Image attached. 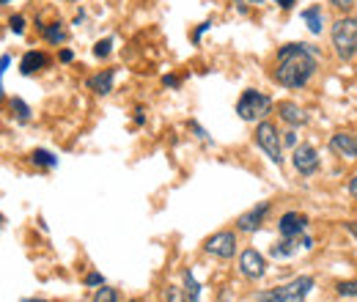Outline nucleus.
I'll return each mask as SVG.
<instances>
[{
  "mask_svg": "<svg viewBox=\"0 0 357 302\" xmlns=\"http://www.w3.org/2000/svg\"><path fill=\"white\" fill-rule=\"evenodd\" d=\"M347 228H349V231H352V234L357 236V222H347Z\"/></svg>",
  "mask_w": 357,
  "mask_h": 302,
  "instance_id": "obj_32",
  "label": "nucleus"
},
{
  "mask_svg": "<svg viewBox=\"0 0 357 302\" xmlns=\"http://www.w3.org/2000/svg\"><path fill=\"white\" fill-rule=\"evenodd\" d=\"M110 47H113V42H110V39L96 42V47H93V55H96V58H107V55H110Z\"/></svg>",
  "mask_w": 357,
  "mask_h": 302,
  "instance_id": "obj_23",
  "label": "nucleus"
},
{
  "mask_svg": "<svg viewBox=\"0 0 357 302\" xmlns=\"http://www.w3.org/2000/svg\"><path fill=\"white\" fill-rule=\"evenodd\" d=\"M335 8H344V11H349L352 6H355V0H330Z\"/></svg>",
  "mask_w": 357,
  "mask_h": 302,
  "instance_id": "obj_25",
  "label": "nucleus"
},
{
  "mask_svg": "<svg viewBox=\"0 0 357 302\" xmlns=\"http://www.w3.org/2000/svg\"><path fill=\"white\" fill-rule=\"evenodd\" d=\"M168 300H171V302H181V297H178V292L174 289V286H168Z\"/></svg>",
  "mask_w": 357,
  "mask_h": 302,
  "instance_id": "obj_27",
  "label": "nucleus"
},
{
  "mask_svg": "<svg viewBox=\"0 0 357 302\" xmlns=\"http://www.w3.org/2000/svg\"><path fill=\"white\" fill-rule=\"evenodd\" d=\"M184 283H187V294H190V300L201 302V289H198V283H195L192 272H184Z\"/></svg>",
  "mask_w": 357,
  "mask_h": 302,
  "instance_id": "obj_18",
  "label": "nucleus"
},
{
  "mask_svg": "<svg viewBox=\"0 0 357 302\" xmlns=\"http://www.w3.org/2000/svg\"><path fill=\"white\" fill-rule=\"evenodd\" d=\"M45 36H47V42L50 44H58V42H63L66 39V33H63V28L55 22V25H50V28H45Z\"/></svg>",
  "mask_w": 357,
  "mask_h": 302,
  "instance_id": "obj_19",
  "label": "nucleus"
},
{
  "mask_svg": "<svg viewBox=\"0 0 357 302\" xmlns=\"http://www.w3.org/2000/svg\"><path fill=\"white\" fill-rule=\"evenodd\" d=\"M275 3H278V6H280V8H291V6H294V3H297V0H275Z\"/></svg>",
  "mask_w": 357,
  "mask_h": 302,
  "instance_id": "obj_28",
  "label": "nucleus"
},
{
  "mask_svg": "<svg viewBox=\"0 0 357 302\" xmlns=\"http://www.w3.org/2000/svg\"><path fill=\"white\" fill-rule=\"evenodd\" d=\"M89 88L91 91H96V93H110L113 91V69H105V72H99V75H93L89 80Z\"/></svg>",
  "mask_w": 357,
  "mask_h": 302,
  "instance_id": "obj_15",
  "label": "nucleus"
},
{
  "mask_svg": "<svg viewBox=\"0 0 357 302\" xmlns=\"http://www.w3.org/2000/svg\"><path fill=\"white\" fill-rule=\"evenodd\" d=\"M269 110H272V99L267 93L256 91V88H248L236 102V113H239L242 121H256V119L261 121Z\"/></svg>",
  "mask_w": 357,
  "mask_h": 302,
  "instance_id": "obj_2",
  "label": "nucleus"
},
{
  "mask_svg": "<svg viewBox=\"0 0 357 302\" xmlns=\"http://www.w3.org/2000/svg\"><path fill=\"white\" fill-rule=\"evenodd\" d=\"M333 47L338 52V58L349 61L357 52V20L344 17L333 25Z\"/></svg>",
  "mask_w": 357,
  "mask_h": 302,
  "instance_id": "obj_3",
  "label": "nucleus"
},
{
  "mask_svg": "<svg viewBox=\"0 0 357 302\" xmlns=\"http://www.w3.org/2000/svg\"><path fill=\"white\" fill-rule=\"evenodd\" d=\"M11 110L17 113V119H20L22 124H25V121L31 119V110H28V105H25L22 99H11Z\"/></svg>",
  "mask_w": 357,
  "mask_h": 302,
  "instance_id": "obj_20",
  "label": "nucleus"
},
{
  "mask_svg": "<svg viewBox=\"0 0 357 302\" xmlns=\"http://www.w3.org/2000/svg\"><path fill=\"white\" fill-rule=\"evenodd\" d=\"M256 143L267 151V157L275 165L283 163V157H280V137H278V130H275L269 121H261V124L256 127Z\"/></svg>",
  "mask_w": 357,
  "mask_h": 302,
  "instance_id": "obj_5",
  "label": "nucleus"
},
{
  "mask_svg": "<svg viewBox=\"0 0 357 302\" xmlns=\"http://www.w3.org/2000/svg\"><path fill=\"white\" fill-rule=\"evenodd\" d=\"M349 192H352V195H355V198H357V173H355V179L349 181Z\"/></svg>",
  "mask_w": 357,
  "mask_h": 302,
  "instance_id": "obj_29",
  "label": "nucleus"
},
{
  "mask_svg": "<svg viewBox=\"0 0 357 302\" xmlns=\"http://www.w3.org/2000/svg\"><path fill=\"white\" fill-rule=\"evenodd\" d=\"M303 20L308 22V31H311V33H321V22H324V14H321V8H319V6H311V8H305V11H303Z\"/></svg>",
  "mask_w": 357,
  "mask_h": 302,
  "instance_id": "obj_16",
  "label": "nucleus"
},
{
  "mask_svg": "<svg viewBox=\"0 0 357 302\" xmlns=\"http://www.w3.org/2000/svg\"><path fill=\"white\" fill-rule=\"evenodd\" d=\"M278 113H280V119H283V121H289L291 127H297V124H305V121H308V116L303 113V107H300V105H294V102H280V105H278Z\"/></svg>",
  "mask_w": 357,
  "mask_h": 302,
  "instance_id": "obj_13",
  "label": "nucleus"
},
{
  "mask_svg": "<svg viewBox=\"0 0 357 302\" xmlns=\"http://www.w3.org/2000/svg\"><path fill=\"white\" fill-rule=\"evenodd\" d=\"M86 283H89V286H99V283H102V275H96V272H93V275L86 278Z\"/></svg>",
  "mask_w": 357,
  "mask_h": 302,
  "instance_id": "obj_26",
  "label": "nucleus"
},
{
  "mask_svg": "<svg viewBox=\"0 0 357 302\" xmlns=\"http://www.w3.org/2000/svg\"><path fill=\"white\" fill-rule=\"evenodd\" d=\"M267 212H269V204H261L259 209H253V212H248V215L239 217V220H236V228H239V231H245V234L259 231V228H261V220H264Z\"/></svg>",
  "mask_w": 357,
  "mask_h": 302,
  "instance_id": "obj_12",
  "label": "nucleus"
},
{
  "mask_svg": "<svg viewBox=\"0 0 357 302\" xmlns=\"http://www.w3.org/2000/svg\"><path fill=\"white\" fill-rule=\"evenodd\" d=\"M316 72V52L308 44H286L278 52L275 80L286 88H303Z\"/></svg>",
  "mask_w": 357,
  "mask_h": 302,
  "instance_id": "obj_1",
  "label": "nucleus"
},
{
  "mask_svg": "<svg viewBox=\"0 0 357 302\" xmlns=\"http://www.w3.org/2000/svg\"><path fill=\"white\" fill-rule=\"evenodd\" d=\"M8 25H11V31H14V33H22V31H25V20H22L20 14H17V17H11V20H8Z\"/></svg>",
  "mask_w": 357,
  "mask_h": 302,
  "instance_id": "obj_24",
  "label": "nucleus"
},
{
  "mask_svg": "<svg viewBox=\"0 0 357 302\" xmlns=\"http://www.w3.org/2000/svg\"><path fill=\"white\" fill-rule=\"evenodd\" d=\"M28 302H42V300H28Z\"/></svg>",
  "mask_w": 357,
  "mask_h": 302,
  "instance_id": "obj_33",
  "label": "nucleus"
},
{
  "mask_svg": "<svg viewBox=\"0 0 357 302\" xmlns=\"http://www.w3.org/2000/svg\"><path fill=\"white\" fill-rule=\"evenodd\" d=\"M239 272L245 275V278H250V280H256V278H261L264 272H267V261L264 256L259 253V250H245L242 256H239Z\"/></svg>",
  "mask_w": 357,
  "mask_h": 302,
  "instance_id": "obj_7",
  "label": "nucleus"
},
{
  "mask_svg": "<svg viewBox=\"0 0 357 302\" xmlns=\"http://www.w3.org/2000/svg\"><path fill=\"white\" fill-rule=\"evenodd\" d=\"M116 300H119V294L113 289H99L96 297H93V302H116Z\"/></svg>",
  "mask_w": 357,
  "mask_h": 302,
  "instance_id": "obj_22",
  "label": "nucleus"
},
{
  "mask_svg": "<svg viewBox=\"0 0 357 302\" xmlns=\"http://www.w3.org/2000/svg\"><path fill=\"white\" fill-rule=\"evenodd\" d=\"M3 3H11V0H3Z\"/></svg>",
  "mask_w": 357,
  "mask_h": 302,
  "instance_id": "obj_34",
  "label": "nucleus"
},
{
  "mask_svg": "<svg viewBox=\"0 0 357 302\" xmlns=\"http://www.w3.org/2000/svg\"><path fill=\"white\" fill-rule=\"evenodd\" d=\"M61 61H66V63H69V61H72V52H69V50H63V52H61Z\"/></svg>",
  "mask_w": 357,
  "mask_h": 302,
  "instance_id": "obj_31",
  "label": "nucleus"
},
{
  "mask_svg": "<svg viewBox=\"0 0 357 302\" xmlns=\"http://www.w3.org/2000/svg\"><path fill=\"white\" fill-rule=\"evenodd\" d=\"M206 253L218 256V259H231L236 253V236L231 231H220L215 236L206 239Z\"/></svg>",
  "mask_w": 357,
  "mask_h": 302,
  "instance_id": "obj_6",
  "label": "nucleus"
},
{
  "mask_svg": "<svg viewBox=\"0 0 357 302\" xmlns=\"http://www.w3.org/2000/svg\"><path fill=\"white\" fill-rule=\"evenodd\" d=\"M311 248H313L311 236H286V242L275 245L269 253H272L275 259H283V256H294V253H300V250H311Z\"/></svg>",
  "mask_w": 357,
  "mask_h": 302,
  "instance_id": "obj_8",
  "label": "nucleus"
},
{
  "mask_svg": "<svg viewBox=\"0 0 357 302\" xmlns=\"http://www.w3.org/2000/svg\"><path fill=\"white\" fill-rule=\"evenodd\" d=\"M31 160H33V165H42V168H55V165H58V160H55L50 151H45V149H36Z\"/></svg>",
  "mask_w": 357,
  "mask_h": 302,
  "instance_id": "obj_17",
  "label": "nucleus"
},
{
  "mask_svg": "<svg viewBox=\"0 0 357 302\" xmlns=\"http://www.w3.org/2000/svg\"><path fill=\"white\" fill-rule=\"evenodd\" d=\"M294 168L303 173V176H311V173L319 168V154H316L313 146L303 143V146L294 151Z\"/></svg>",
  "mask_w": 357,
  "mask_h": 302,
  "instance_id": "obj_10",
  "label": "nucleus"
},
{
  "mask_svg": "<svg viewBox=\"0 0 357 302\" xmlns=\"http://www.w3.org/2000/svg\"><path fill=\"white\" fill-rule=\"evenodd\" d=\"M45 63H47L45 52H36V50H31V52H25V58H22L20 69H22V75H33V72H39Z\"/></svg>",
  "mask_w": 357,
  "mask_h": 302,
  "instance_id": "obj_14",
  "label": "nucleus"
},
{
  "mask_svg": "<svg viewBox=\"0 0 357 302\" xmlns=\"http://www.w3.org/2000/svg\"><path fill=\"white\" fill-rule=\"evenodd\" d=\"M330 149H333L338 157L355 160L357 157V135H352V132H335V135L330 137Z\"/></svg>",
  "mask_w": 357,
  "mask_h": 302,
  "instance_id": "obj_9",
  "label": "nucleus"
},
{
  "mask_svg": "<svg viewBox=\"0 0 357 302\" xmlns=\"http://www.w3.org/2000/svg\"><path fill=\"white\" fill-rule=\"evenodd\" d=\"M305 225H308V220L303 215H297V212H286V215L280 217V234L283 236H300L303 231H305Z\"/></svg>",
  "mask_w": 357,
  "mask_h": 302,
  "instance_id": "obj_11",
  "label": "nucleus"
},
{
  "mask_svg": "<svg viewBox=\"0 0 357 302\" xmlns=\"http://www.w3.org/2000/svg\"><path fill=\"white\" fill-rule=\"evenodd\" d=\"M338 294H341V297H357V280H344V283H338Z\"/></svg>",
  "mask_w": 357,
  "mask_h": 302,
  "instance_id": "obj_21",
  "label": "nucleus"
},
{
  "mask_svg": "<svg viewBox=\"0 0 357 302\" xmlns=\"http://www.w3.org/2000/svg\"><path fill=\"white\" fill-rule=\"evenodd\" d=\"M162 83H165V86H171V88H174V86H178V80H176V77H165V80H162Z\"/></svg>",
  "mask_w": 357,
  "mask_h": 302,
  "instance_id": "obj_30",
  "label": "nucleus"
},
{
  "mask_svg": "<svg viewBox=\"0 0 357 302\" xmlns=\"http://www.w3.org/2000/svg\"><path fill=\"white\" fill-rule=\"evenodd\" d=\"M311 289H313V278L303 275V278H297V280H291V283H286V286H280L275 292L261 294V302H303L308 297Z\"/></svg>",
  "mask_w": 357,
  "mask_h": 302,
  "instance_id": "obj_4",
  "label": "nucleus"
}]
</instances>
